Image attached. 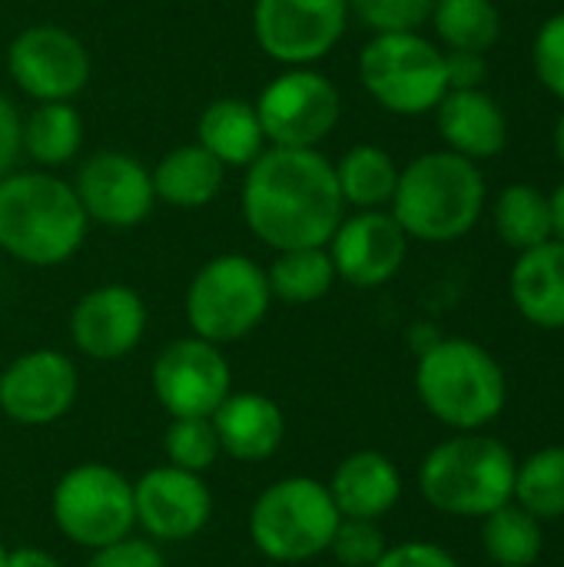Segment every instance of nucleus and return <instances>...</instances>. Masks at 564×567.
I'll use <instances>...</instances> for the list:
<instances>
[{"mask_svg": "<svg viewBox=\"0 0 564 567\" xmlns=\"http://www.w3.org/2000/svg\"><path fill=\"white\" fill-rule=\"evenodd\" d=\"M146 332L143 299L120 282L96 286L76 299L70 312V339L80 355L93 362L126 359Z\"/></svg>", "mask_w": 564, "mask_h": 567, "instance_id": "nucleus-18", "label": "nucleus"}, {"mask_svg": "<svg viewBox=\"0 0 564 567\" xmlns=\"http://www.w3.org/2000/svg\"><path fill=\"white\" fill-rule=\"evenodd\" d=\"M53 528L83 551H100L136 532L133 482L103 462L66 468L50 492Z\"/></svg>", "mask_w": 564, "mask_h": 567, "instance_id": "nucleus-7", "label": "nucleus"}, {"mask_svg": "<svg viewBox=\"0 0 564 567\" xmlns=\"http://www.w3.org/2000/svg\"><path fill=\"white\" fill-rule=\"evenodd\" d=\"M219 452L243 465L269 462L286 442V415L276 399L263 392H229L213 412Z\"/></svg>", "mask_w": 564, "mask_h": 567, "instance_id": "nucleus-19", "label": "nucleus"}, {"mask_svg": "<svg viewBox=\"0 0 564 567\" xmlns=\"http://www.w3.org/2000/svg\"><path fill=\"white\" fill-rule=\"evenodd\" d=\"M336 183H339L342 203L356 209H382L386 203H392L399 166L386 150L372 143H359L346 150V156L336 163Z\"/></svg>", "mask_w": 564, "mask_h": 567, "instance_id": "nucleus-25", "label": "nucleus"}, {"mask_svg": "<svg viewBox=\"0 0 564 567\" xmlns=\"http://www.w3.org/2000/svg\"><path fill=\"white\" fill-rule=\"evenodd\" d=\"M495 229L505 246L515 252H525L532 246H542L552 236V199L532 183H512L495 199Z\"/></svg>", "mask_w": 564, "mask_h": 567, "instance_id": "nucleus-26", "label": "nucleus"}, {"mask_svg": "<svg viewBox=\"0 0 564 567\" xmlns=\"http://www.w3.org/2000/svg\"><path fill=\"white\" fill-rule=\"evenodd\" d=\"M519 462L509 445L482 432L439 442L419 465L422 498L452 518H485L515 495Z\"/></svg>", "mask_w": 564, "mask_h": 567, "instance_id": "nucleus-5", "label": "nucleus"}, {"mask_svg": "<svg viewBox=\"0 0 564 567\" xmlns=\"http://www.w3.org/2000/svg\"><path fill=\"white\" fill-rule=\"evenodd\" d=\"M136 528L153 545H180L206 532L213 522V492L203 475L183 472L176 465L146 468L133 482Z\"/></svg>", "mask_w": 564, "mask_h": 567, "instance_id": "nucleus-12", "label": "nucleus"}, {"mask_svg": "<svg viewBox=\"0 0 564 567\" xmlns=\"http://www.w3.org/2000/svg\"><path fill=\"white\" fill-rule=\"evenodd\" d=\"M489 76V60L485 53H469V50H449L445 53V80L449 90H479Z\"/></svg>", "mask_w": 564, "mask_h": 567, "instance_id": "nucleus-38", "label": "nucleus"}, {"mask_svg": "<svg viewBox=\"0 0 564 567\" xmlns=\"http://www.w3.org/2000/svg\"><path fill=\"white\" fill-rule=\"evenodd\" d=\"M86 213L63 179L50 173H7L0 179V249L27 266H60L86 239Z\"/></svg>", "mask_w": 564, "mask_h": 567, "instance_id": "nucleus-3", "label": "nucleus"}, {"mask_svg": "<svg viewBox=\"0 0 564 567\" xmlns=\"http://www.w3.org/2000/svg\"><path fill=\"white\" fill-rule=\"evenodd\" d=\"M532 66L539 83L564 103V10L539 27L532 43Z\"/></svg>", "mask_w": 564, "mask_h": 567, "instance_id": "nucleus-35", "label": "nucleus"}, {"mask_svg": "<svg viewBox=\"0 0 564 567\" xmlns=\"http://www.w3.org/2000/svg\"><path fill=\"white\" fill-rule=\"evenodd\" d=\"M326 485H329V495H332L342 518L379 522L402 498V472H399V465L389 455L372 452V449L346 455L336 465V472H332V478Z\"/></svg>", "mask_w": 564, "mask_h": 567, "instance_id": "nucleus-21", "label": "nucleus"}, {"mask_svg": "<svg viewBox=\"0 0 564 567\" xmlns=\"http://www.w3.org/2000/svg\"><path fill=\"white\" fill-rule=\"evenodd\" d=\"M266 279H269L273 299H283L289 306H309V302H319L332 289L336 266H332L326 246L283 249L273 259Z\"/></svg>", "mask_w": 564, "mask_h": 567, "instance_id": "nucleus-27", "label": "nucleus"}, {"mask_svg": "<svg viewBox=\"0 0 564 567\" xmlns=\"http://www.w3.org/2000/svg\"><path fill=\"white\" fill-rule=\"evenodd\" d=\"M150 389L170 419H213L233 392V369L216 342L186 336L156 352Z\"/></svg>", "mask_w": 564, "mask_h": 567, "instance_id": "nucleus-10", "label": "nucleus"}, {"mask_svg": "<svg viewBox=\"0 0 564 567\" xmlns=\"http://www.w3.org/2000/svg\"><path fill=\"white\" fill-rule=\"evenodd\" d=\"M163 452L166 465H176L193 475H206L223 455L209 419H170L163 432Z\"/></svg>", "mask_w": 564, "mask_h": 567, "instance_id": "nucleus-32", "label": "nucleus"}, {"mask_svg": "<svg viewBox=\"0 0 564 567\" xmlns=\"http://www.w3.org/2000/svg\"><path fill=\"white\" fill-rule=\"evenodd\" d=\"M86 567H166V558H163L160 545H153L150 538L130 535L116 545L90 551Z\"/></svg>", "mask_w": 564, "mask_h": 567, "instance_id": "nucleus-36", "label": "nucleus"}, {"mask_svg": "<svg viewBox=\"0 0 564 567\" xmlns=\"http://www.w3.org/2000/svg\"><path fill=\"white\" fill-rule=\"evenodd\" d=\"M409 236L396 223L392 213L362 209L356 216H342L339 229L329 239V259L336 266V279L356 289L386 286L406 262Z\"/></svg>", "mask_w": 564, "mask_h": 567, "instance_id": "nucleus-17", "label": "nucleus"}, {"mask_svg": "<svg viewBox=\"0 0 564 567\" xmlns=\"http://www.w3.org/2000/svg\"><path fill=\"white\" fill-rule=\"evenodd\" d=\"M372 567H459V561L432 542H402L386 548V555Z\"/></svg>", "mask_w": 564, "mask_h": 567, "instance_id": "nucleus-37", "label": "nucleus"}, {"mask_svg": "<svg viewBox=\"0 0 564 567\" xmlns=\"http://www.w3.org/2000/svg\"><path fill=\"white\" fill-rule=\"evenodd\" d=\"M223 169L226 166L209 150H203L199 143L176 146L150 173L153 176V193H156V199H163L170 206L196 209V206H206V203H213L219 196Z\"/></svg>", "mask_w": 564, "mask_h": 567, "instance_id": "nucleus-24", "label": "nucleus"}, {"mask_svg": "<svg viewBox=\"0 0 564 567\" xmlns=\"http://www.w3.org/2000/svg\"><path fill=\"white\" fill-rule=\"evenodd\" d=\"M482 545L499 567H532L545 548L542 522L522 505L509 502L482 518Z\"/></svg>", "mask_w": 564, "mask_h": 567, "instance_id": "nucleus-28", "label": "nucleus"}, {"mask_svg": "<svg viewBox=\"0 0 564 567\" xmlns=\"http://www.w3.org/2000/svg\"><path fill=\"white\" fill-rule=\"evenodd\" d=\"M548 199H552V236L564 243V183L555 186V193Z\"/></svg>", "mask_w": 564, "mask_h": 567, "instance_id": "nucleus-41", "label": "nucleus"}, {"mask_svg": "<svg viewBox=\"0 0 564 567\" xmlns=\"http://www.w3.org/2000/svg\"><path fill=\"white\" fill-rule=\"evenodd\" d=\"M196 133H199V146L209 150L223 166H249L266 146V133L256 106L236 96L209 103L199 116Z\"/></svg>", "mask_w": 564, "mask_h": 567, "instance_id": "nucleus-23", "label": "nucleus"}, {"mask_svg": "<svg viewBox=\"0 0 564 567\" xmlns=\"http://www.w3.org/2000/svg\"><path fill=\"white\" fill-rule=\"evenodd\" d=\"M7 567H63L57 555H50L47 548L37 545H20V548H7Z\"/></svg>", "mask_w": 564, "mask_h": 567, "instance_id": "nucleus-40", "label": "nucleus"}, {"mask_svg": "<svg viewBox=\"0 0 564 567\" xmlns=\"http://www.w3.org/2000/svg\"><path fill=\"white\" fill-rule=\"evenodd\" d=\"M349 0H256L259 47L289 66L322 60L346 33Z\"/></svg>", "mask_w": 564, "mask_h": 567, "instance_id": "nucleus-14", "label": "nucleus"}, {"mask_svg": "<svg viewBox=\"0 0 564 567\" xmlns=\"http://www.w3.org/2000/svg\"><path fill=\"white\" fill-rule=\"evenodd\" d=\"M359 76L369 96L399 116H419L449 93L445 53L419 30L376 33L359 56Z\"/></svg>", "mask_w": 564, "mask_h": 567, "instance_id": "nucleus-9", "label": "nucleus"}, {"mask_svg": "<svg viewBox=\"0 0 564 567\" xmlns=\"http://www.w3.org/2000/svg\"><path fill=\"white\" fill-rule=\"evenodd\" d=\"M0 567H7V548H3V542H0Z\"/></svg>", "mask_w": 564, "mask_h": 567, "instance_id": "nucleus-43", "label": "nucleus"}, {"mask_svg": "<svg viewBox=\"0 0 564 567\" xmlns=\"http://www.w3.org/2000/svg\"><path fill=\"white\" fill-rule=\"evenodd\" d=\"M386 548L389 545L379 522L366 518H342L329 542V555L342 567H372L386 555Z\"/></svg>", "mask_w": 564, "mask_h": 567, "instance_id": "nucleus-33", "label": "nucleus"}, {"mask_svg": "<svg viewBox=\"0 0 564 567\" xmlns=\"http://www.w3.org/2000/svg\"><path fill=\"white\" fill-rule=\"evenodd\" d=\"M416 392L425 412L455 432H482L509 402L502 365L472 339H435L419 352Z\"/></svg>", "mask_w": 564, "mask_h": 567, "instance_id": "nucleus-4", "label": "nucleus"}, {"mask_svg": "<svg viewBox=\"0 0 564 567\" xmlns=\"http://www.w3.org/2000/svg\"><path fill=\"white\" fill-rule=\"evenodd\" d=\"M273 302L266 269L249 256L226 252L209 259L186 289V319L193 336L229 346L246 339L266 319Z\"/></svg>", "mask_w": 564, "mask_h": 567, "instance_id": "nucleus-8", "label": "nucleus"}, {"mask_svg": "<svg viewBox=\"0 0 564 567\" xmlns=\"http://www.w3.org/2000/svg\"><path fill=\"white\" fill-rule=\"evenodd\" d=\"M429 20L449 50L489 53L502 37V13L492 0H435Z\"/></svg>", "mask_w": 564, "mask_h": 567, "instance_id": "nucleus-29", "label": "nucleus"}, {"mask_svg": "<svg viewBox=\"0 0 564 567\" xmlns=\"http://www.w3.org/2000/svg\"><path fill=\"white\" fill-rule=\"evenodd\" d=\"M243 216L269 249L329 246L342 223L336 166L319 150L273 146L246 166Z\"/></svg>", "mask_w": 564, "mask_h": 567, "instance_id": "nucleus-1", "label": "nucleus"}, {"mask_svg": "<svg viewBox=\"0 0 564 567\" xmlns=\"http://www.w3.org/2000/svg\"><path fill=\"white\" fill-rule=\"evenodd\" d=\"M7 66L17 86L37 103H70L90 80L86 47L63 27L37 23L13 37Z\"/></svg>", "mask_w": 564, "mask_h": 567, "instance_id": "nucleus-15", "label": "nucleus"}, {"mask_svg": "<svg viewBox=\"0 0 564 567\" xmlns=\"http://www.w3.org/2000/svg\"><path fill=\"white\" fill-rule=\"evenodd\" d=\"M73 193H76L86 219H96V223L116 226V229H130V226L143 223L156 203L150 169L140 159L116 153V150L93 153L80 166Z\"/></svg>", "mask_w": 564, "mask_h": 567, "instance_id": "nucleus-16", "label": "nucleus"}, {"mask_svg": "<svg viewBox=\"0 0 564 567\" xmlns=\"http://www.w3.org/2000/svg\"><path fill=\"white\" fill-rule=\"evenodd\" d=\"M342 515L329 485L289 475L266 485L249 508V542L273 565H306L329 551Z\"/></svg>", "mask_w": 564, "mask_h": 567, "instance_id": "nucleus-6", "label": "nucleus"}, {"mask_svg": "<svg viewBox=\"0 0 564 567\" xmlns=\"http://www.w3.org/2000/svg\"><path fill=\"white\" fill-rule=\"evenodd\" d=\"M83 143V120L80 113L63 103H37L33 113L23 120V150L40 166H63L80 153Z\"/></svg>", "mask_w": 564, "mask_h": 567, "instance_id": "nucleus-30", "label": "nucleus"}, {"mask_svg": "<svg viewBox=\"0 0 564 567\" xmlns=\"http://www.w3.org/2000/svg\"><path fill=\"white\" fill-rule=\"evenodd\" d=\"M485 213V176L475 159L452 150L416 156L399 169L392 216L409 239L455 243L475 229Z\"/></svg>", "mask_w": 564, "mask_h": 567, "instance_id": "nucleus-2", "label": "nucleus"}, {"mask_svg": "<svg viewBox=\"0 0 564 567\" xmlns=\"http://www.w3.org/2000/svg\"><path fill=\"white\" fill-rule=\"evenodd\" d=\"M555 153H558V159H562L564 166V110L562 116H558V123H555Z\"/></svg>", "mask_w": 564, "mask_h": 567, "instance_id": "nucleus-42", "label": "nucleus"}, {"mask_svg": "<svg viewBox=\"0 0 564 567\" xmlns=\"http://www.w3.org/2000/svg\"><path fill=\"white\" fill-rule=\"evenodd\" d=\"M515 505H522L539 522L564 518V449L552 445L529 455L515 472Z\"/></svg>", "mask_w": 564, "mask_h": 567, "instance_id": "nucleus-31", "label": "nucleus"}, {"mask_svg": "<svg viewBox=\"0 0 564 567\" xmlns=\"http://www.w3.org/2000/svg\"><path fill=\"white\" fill-rule=\"evenodd\" d=\"M23 150V120L17 116V106L0 93V179L13 173Z\"/></svg>", "mask_w": 564, "mask_h": 567, "instance_id": "nucleus-39", "label": "nucleus"}, {"mask_svg": "<svg viewBox=\"0 0 564 567\" xmlns=\"http://www.w3.org/2000/svg\"><path fill=\"white\" fill-rule=\"evenodd\" d=\"M80 395V372L57 349H30L0 372V415L23 429L60 422Z\"/></svg>", "mask_w": 564, "mask_h": 567, "instance_id": "nucleus-13", "label": "nucleus"}, {"mask_svg": "<svg viewBox=\"0 0 564 567\" xmlns=\"http://www.w3.org/2000/svg\"><path fill=\"white\" fill-rule=\"evenodd\" d=\"M339 90L316 70H289L276 76L256 103L263 133L273 146L316 150L339 123Z\"/></svg>", "mask_w": 564, "mask_h": 567, "instance_id": "nucleus-11", "label": "nucleus"}, {"mask_svg": "<svg viewBox=\"0 0 564 567\" xmlns=\"http://www.w3.org/2000/svg\"><path fill=\"white\" fill-rule=\"evenodd\" d=\"M435 0H349V10L376 33L419 30L429 23Z\"/></svg>", "mask_w": 564, "mask_h": 567, "instance_id": "nucleus-34", "label": "nucleus"}, {"mask_svg": "<svg viewBox=\"0 0 564 567\" xmlns=\"http://www.w3.org/2000/svg\"><path fill=\"white\" fill-rule=\"evenodd\" d=\"M509 292L522 319L539 329H564V243L548 239L519 252Z\"/></svg>", "mask_w": 564, "mask_h": 567, "instance_id": "nucleus-22", "label": "nucleus"}, {"mask_svg": "<svg viewBox=\"0 0 564 567\" xmlns=\"http://www.w3.org/2000/svg\"><path fill=\"white\" fill-rule=\"evenodd\" d=\"M445 150L465 159H492L509 143V116L495 96L479 90H449L435 106Z\"/></svg>", "mask_w": 564, "mask_h": 567, "instance_id": "nucleus-20", "label": "nucleus"}]
</instances>
